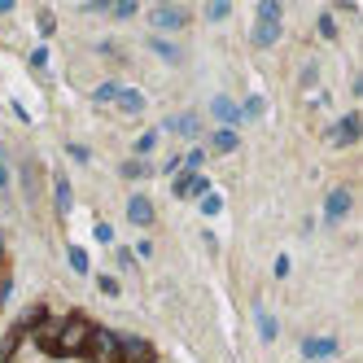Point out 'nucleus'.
<instances>
[{
    "instance_id": "1",
    "label": "nucleus",
    "mask_w": 363,
    "mask_h": 363,
    "mask_svg": "<svg viewBox=\"0 0 363 363\" xmlns=\"http://www.w3.org/2000/svg\"><path fill=\"white\" fill-rule=\"evenodd\" d=\"M88 337H92V320H84V315H66L62 320V333H57V346H53V354H84V346H88Z\"/></svg>"
},
{
    "instance_id": "2",
    "label": "nucleus",
    "mask_w": 363,
    "mask_h": 363,
    "mask_svg": "<svg viewBox=\"0 0 363 363\" xmlns=\"http://www.w3.org/2000/svg\"><path fill=\"white\" fill-rule=\"evenodd\" d=\"M118 342H123L118 333H110V328L92 324V337H88V346H84L88 363H123V354H118Z\"/></svg>"
},
{
    "instance_id": "3",
    "label": "nucleus",
    "mask_w": 363,
    "mask_h": 363,
    "mask_svg": "<svg viewBox=\"0 0 363 363\" xmlns=\"http://www.w3.org/2000/svg\"><path fill=\"white\" fill-rule=\"evenodd\" d=\"M149 22L158 31H184L189 27V9H179V5H162V9H153Z\"/></svg>"
},
{
    "instance_id": "4",
    "label": "nucleus",
    "mask_w": 363,
    "mask_h": 363,
    "mask_svg": "<svg viewBox=\"0 0 363 363\" xmlns=\"http://www.w3.org/2000/svg\"><path fill=\"white\" fill-rule=\"evenodd\" d=\"M171 193L175 197H206V193H211V179H206V175H179L175 179V184H171Z\"/></svg>"
},
{
    "instance_id": "5",
    "label": "nucleus",
    "mask_w": 363,
    "mask_h": 363,
    "mask_svg": "<svg viewBox=\"0 0 363 363\" xmlns=\"http://www.w3.org/2000/svg\"><path fill=\"white\" fill-rule=\"evenodd\" d=\"M118 354H123V363H153V346L140 342V337H123Z\"/></svg>"
},
{
    "instance_id": "6",
    "label": "nucleus",
    "mask_w": 363,
    "mask_h": 363,
    "mask_svg": "<svg viewBox=\"0 0 363 363\" xmlns=\"http://www.w3.org/2000/svg\"><path fill=\"white\" fill-rule=\"evenodd\" d=\"M359 140V114H346L337 127H328V145H354Z\"/></svg>"
},
{
    "instance_id": "7",
    "label": "nucleus",
    "mask_w": 363,
    "mask_h": 363,
    "mask_svg": "<svg viewBox=\"0 0 363 363\" xmlns=\"http://www.w3.org/2000/svg\"><path fill=\"white\" fill-rule=\"evenodd\" d=\"M346 211H350V189H333L324 201V219L337 223V219H346Z\"/></svg>"
},
{
    "instance_id": "8",
    "label": "nucleus",
    "mask_w": 363,
    "mask_h": 363,
    "mask_svg": "<svg viewBox=\"0 0 363 363\" xmlns=\"http://www.w3.org/2000/svg\"><path fill=\"white\" fill-rule=\"evenodd\" d=\"M302 354H306V359H333V354H337V337H306V342H302Z\"/></svg>"
},
{
    "instance_id": "9",
    "label": "nucleus",
    "mask_w": 363,
    "mask_h": 363,
    "mask_svg": "<svg viewBox=\"0 0 363 363\" xmlns=\"http://www.w3.org/2000/svg\"><path fill=\"white\" fill-rule=\"evenodd\" d=\"M127 219H132L136 228H149L153 223V201L149 197H132L127 201Z\"/></svg>"
},
{
    "instance_id": "10",
    "label": "nucleus",
    "mask_w": 363,
    "mask_h": 363,
    "mask_svg": "<svg viewBox=\"0 0 363 363\" xmlns=\"http://www.w3.org/2000/svg\"><path fill=\"white\" fill-rule=\"evenodd\" d=\"M57 333H62V320H48V315H44V320L35 324V342H40L44 350H53V346H57Z\"/></svg>"
},
{
    "instance_id": "11",
    "label": "nucleus",
    "mask_w": 363,
    "mask_h": 363,
    "mask_svg": "<svg viewBox=\"0 0 363 363\" xmlns=\"http://www.w3.org/2000/svg\"><path fill=\"white\" fill-rule=\"evenodd\" d=\"M211 110H215V118H219L223 127H232V123H241V106H232L228 96H215V101H211Z\"/></svg>"
},
{
    "instance_id": "12",
    "label": "nucleus",
    "mask_w": 363,
    "mask_h": 363,
    "mask_svg": "<svg viewBox=\"0 0 363 363\" xmlns=\"http://www.w3.org/2000/svg\"><path fill=\"white\" fill-rule=\"evenodd\" d=\"M280 40V22H254V44L258 48H272Z\"/></svg>"
},
{
    "instance_id": "13",
    "label": "nucleus",
    "mask_w": 363,
    "mask_h": 363,
    "mask_svg": "<svg viewBox=\"0 0 363 363\" xmlns=\"http://www.w3.org/2000/svg\"><path fill=\"white\" fill-rule=\"evenodd\" d=\"M114 101H118V110H123V114H140V110H145V96H140L136 88H118Z\"/></svg>"
},
{
    "instance_id": "14",
    "label": "nucleus",
    "mask_w": 363,
    "mask_h": 363,
    "mask_svg": "<svg viewBox=\"0 0 363 363\" xmlns=\"http://www.w3.org/2000/svg\"><path fill=\"white\" fill-rule=\"evenodd\" d=\"M53 201H57V215H70V179L66 175L53 179Z\"/></svg>"
},
{
    "instance_id": "15",
    "label": "nucleus",
    "mask_w": 363,
    "mask_h": 363,
    "mask_svg": "<svg viewBox=\"0 0 363 363\" xmlns=\"http://www.w3.org/2000/svg\"><path fill=\"white\" fill-rule=\"evenodd\" d=\"M237 145H241V140H237V132H232V127H219L215 140H211V149H215V153H232Z\"/></svg>"
},
{
    "instance_id": "16",
    "label": "nucleus",
    "mask_w": 363,
    "mask_h": 363,
    "mask_svg": "<svg viewBox=\"0 0 363 363\" xmlns=\"http://www.w3.org/2000/svg\"><path fill=\"white\" fill-rule=\"evenodd\" d=\"M167 127H171V132H179V136H197V127H201V123H197L193 114H175Z\"/></svg>"
},
{
    "instance_id": "17",
    "label": "nucleus",
    "mask_w": 363,
    "mask_h": 363,
    "mask_svg": "<svg viewBox=\"0 0 363 363\" xmlns=\"http://www.w3.org/2000/svg\"><path fill=\"white\" fill-rule=\"evenodd\" d=\"M258 337H263V342H276V320L267 311H258Z\"/></svg>"
},
{
    "instance_id": "18",
    "label": "nucleus",
    "mask_w": 363,
    "mask_h": 363,
    "mask_svg": "<svg viewBox=\"0 0 363 363\" xmlns=\"http://www.w3.org/2000/svg\"><path fill=\"white\" fill-rule=\"evenodd\" d=\"M70 267L79 272V276H88V272H92V263H88V254H84L79 245H70Z\"/></svg>"
},
{
    "instance_id": "19",
    "label": "nucleus",
    "mask_w": 363,
    "mask_h": 363,
    "mask_svg": "<svg viewBox=\"0 0 363 363\" xmlns=\"http://www.w3.org/2000/svg\"><path fill=\"white\" fill-rule=\"evenodd\" d=\"M232 13V5H228V0H211V5H206V18H211V22H223Z\"/></svg>"
},
{
    "instance_id": "20",
    "label": "nucleus",
    "mask_w": 363,
    "mask_h": 363,
    "mask_svg": "<svg viewBox=\"0 0 363 363\" xmlns=\"http://www.w3.org/2000/svg\"><path fill=\"white\" fill-rule=\"evenodd\" d=\"M153 149H158V132H145V136L136 140V158H149Z\"/></svg>"
},
{
    "instance_id": "21",
    "label": "nucleus",
    "mask_w": 363,
    "mask_h": 363,
    "mask_svg": "<svg viewBox=\"0 0 363 363\" xmlns=\"http://www.w3.org/2000/svg\"><path fill=\"white\" fill-rule=\"evenodd\" d=\"M258 22H280V5H276V0H263V5H258Z\"/></svg>"
},
{
    "instance_id": "22",
    "label": "nucleus",
    "mask_w": 363,
    "mask_h": 363,
    "mask_svg": "<svg viewBox=\"0 0 363 363\" xmlns=\"http://www.w3.org/2000/svg\"><path fill=\"white\" fill-rule=\"evenodd\" d=\"M219 211H223V197L219 193H206L201 197V215H219Z\"/></svg>"
},
{
    "instance_id": "23",
    "label": "nucleus",
    "mask_w": 363,
    "mask_h": 363,
    "mask_svg": "<svg viewBox=\"0 0 363 363\" xmlns=\"http://www.w3.org/2000/svg\"><path fill=\"white\" fill-rule=\"evenodd\" d=\"M96 289L106 294V298H118V280L114 276H96Z\"/></svg>"
},
{
    "instance_id": "24",
    "label": "nucleus",
    "mask_w": 363,
    "mask_h": 363,
    "mask_svg": "<svg viewBox=\"0 0 363 363\" xmlns=\"http://www.w3.org/2000/svg\"><path fill=\"white\" fill-rule=\"evenodd\" d=\"M258 114H263V96H250L241 106V118H258Z\"/></svg>"
},
{
    "instance_id": "25",
    "label": "nucleus",
    "mask_w": 363,
    "mask_h": 363,
    "mask_svg": "<svg viewBox=\"0 0 363 363\" xmlns=\"http://www.w3.org/2000/svg\"><path fill=\"white\" fill-rule=\"evenodd\" d=\"M320 35H324V40H333V35H337V22H333V13H320Z\"/></svg>"
},
{
    "instance_id": "26",
    "label": "nucleus",
    "mask_w": 363,
    "mask_h": 363,
    "mask_svg": "<svg viewBox=\"0 0 363 363\" xmlns=\"http://www.w3.org/2000/svg\"><path fill=\"white\" fill-rule=\"evenodd\" d=\"M114 96H118V84H101L96 88V101H114Z\"/></svg>"
},
{
    "instance_id": "27",
    "label": "nucleus",
    "mask_w": 363,
    "mask_h": 363,
    "mask_svg": "<svg viewBox=\"0 0 363 363\" xmlns=\"http://www.w3.org/2000/svg\"><path fill=\"white\" fill-rule=\"evenodd\" d=\"M201 158H206V153H201V149H193V153H189V158H184V167H189V175H197V167H201Z\"/></svg>"
},
{
    "instance_id": "28",
    "label": "nucleus",
    "mask_w": 363,
    "mask_h": 363,
    "mask_svg": "<svg viewBox=\"0 0 363 363\" xmlns=\"http://www.w3.org/2000/svg\"><path fill=\"white\" fill-rule=\"evenodd\" d=\"M123 175H127V179H140V175H145V162H123Z\"/></svg>"
},
{
    "instance_id": "29",
    "label": "nucleus",
    "mask_w": 363,
    "mask_h": 363,
    "mask_svg": "<svg viewBox=\"0 0 363 363\" xmlns=\"http://www.w3.org/2000/svg\"><path fill=\"white\" fill-rule=\"evenodd\" d=\"M96 241L110 245V241H114V228H110V223H96Z\"/></svg>"
},
{
    "instance_id": "30",
    "label": "nucleus",
    "mask_w": 363,
    "mask_h": 363,
    "mask_svg": "<svg viewBox=\"0 0 363 363\" xmlns=\"http://www.w3.org/2000/svg\"><path fill=\"white\" fill-rule=\"evenodd\" d=\"M53 27H57V22H53V13H48V9H44V13H40V31L48 35V31H53Z\"/></svg>"
},
{
    "instance_id": "31",
    "label": "nucleus",
    "mask_w": 363,
    "mask_h": 363,
    "mask_svg": "<svg viewBox=\"0 0 363 363\" xmlns=\"http://www.w3.org/2000/svg\"><path fill=\"white\" fill-rule=\"evenodd\" d=\"M114 13H118V18H132V13H136V5H132V0H123V5H114Z\"/></svg>"
},
{
    "instance_id": "32",
    "label": "nucleus",
    "mask_w": 363,
    "mask_h": 363,
    "mask_svg": "<svg viewBox=\"0 0 363 363\" xmlns=\"http://www.w3.org/2000/svg\"><path fill=\"white\" fill-rule=\"evenodd\" d=\"M153 48H158V53H162V57H171V62L179 57V53H175V48H171V44H162V40H153Z\"/></svg>"
},
{
    "instance_id": "33",
    "label": "nucleus",
    "mask_w": 363,
    "mask_h": 363,
    "mask_svg": "<svg viewBox=\"0 0 363 363\" xmlns=\"http://www.w3.org/2000/svg\"><path fill=\"white\" fill-rule=\"evenodd\" d=\"M0 189H5V167H0Z\"/></svg>"
},
{
    "instance_id": "34",
    "label": "nucleus",
    "mask_w": 363,
    "mask_h": 363,
    "mask_svg": "<svg viewBox=\"0 0 363 363\" xmlns=\"http://www.w3.org/2000/svg\"><path fill=\"white\" fill-rule=\"evenodd\" d=\"M0 263H5V245H0Z\"/></svg>"
}]
</instances>
